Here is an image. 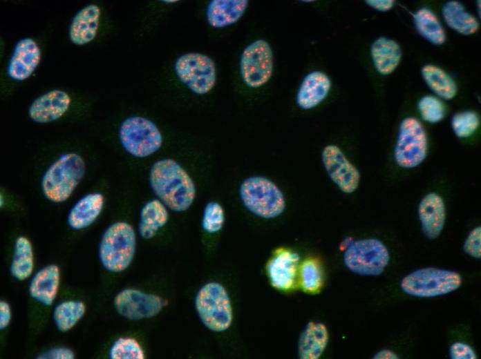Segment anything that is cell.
<instances>
[{
  "label": "cell",
  "instance_id": "obj_1",
  "mask_svg": "<svg viewBox=\"0 0 481 359\" xmlns=\"http://www.w3.org/2000/svg\"><path fill=\"white\" fill-rule=\"evenodd\" d=\"M149 182L159 200L173 211H185L194 202V183L187 171L172 159H162L153 163L149 173Z\"/></svg>",
  "mask_w": 481,
  "mask_h": 359
},
{
  "label": "cell",
  "instance_id": "obj_2",
  "mask_svg": "<svg viewBox=\"0 0 481 359\" xmlns=\"http://www.w3.org/2000/svg\"><path fill=\"white\" fill-rule=\"evenodd\" d=\"M82 157L75 153L62 154L46 171L41 187L46 198L55 203L66 201L84 175Z\"/></svg>",
  "mask_w": 481,
  "mask_h": 359
},
{
  "label": "cell",
  "instance_id": "obj_3",
  "mask_svg": "<svg viewBox=\"0 0 481 359\" xmlns=\"http://www.w3.org/2000/svg\"><path fill=\"white\" fill-rule=\"evenodd\" d=\"M136 246L133 227L125 222L110 225L102 235L99 245V258L103 267L111 273H120L131 263Z\"/></svg>",
  "mask_w": 481,
  "mask_h": 359
},
{
  "label": "cell",
  "instance_id": "obj_4",
  "mask_svg": "<svg viewBox=\"0 0 481 359\" xmlns=\"http://www.w3.org/2000/svg\"><path fill=\"white\" fill-rule=\"evenodd\" d=\"M239 193L245 208L260 217L274 218L285 209L283 194L273 182L264 177L245 179L240 184Z\"/></svg>",
  "mask_w": 481,
  "mask_h": 359
},
{
  "label": "cell",
  "instance_id": "obj_5",
  "mask_svg": "<svg viewBox=\"0 0 481 359\" xmlns=\"http://www.w3.org/2000/svg\"><path fill=\"white\" fill-rule=\"evenodd\" d=\"M197 313L202 324L209 330L222 332L232 321V308L228 293L218 282L203 285L195 299Z\"/></svg>",
  "mask_w": 481,
  "mask_h": 359
},
{
  "label": "cell",
  "instance_id": "obj_6",
  "mask_svg": "<svg viewBox=\"0 0 481 359\" xmlns=\"http://www.w3.org/2000/svg\"><path fill=\"white\" fill-rule=\"evenodd\" d=\"M462 284L461 275L453 271L428 267L415 270L400 282L406 294L418 298H433L457 290Z\"/></svg>",
  "mask_w": 481,
  "mask_h": 359
},
{
  "label": "cell",
  "instance_id": "obj_7",
  "mask_svg": "<svg viewBox=\"0 0 481 359\" xmlns=\"http://www.w3.org/2000/svg\"><path fill=\"white\" fill-rule=\"evenodd\" d=\"M343 260L348 269L355 274L377 276L388 264L390 254L379 240L367 238L351 242L343 253Z\"/></svg>",
  "mask_w": 481,
  "mask_h": 359
},
{
  "label": "cell",
  "instance_id": "obj_8",
  "mask_svg": "<svg viewBox=\"0 0 481 359\" xmlns=\"http://www.w3.org/2000/svg\"><path fill=\"white\" fill-rule=\"evenodd\" d=\"M119 139L128 153L140 158L153 154L162 144V136L157 126L139 116L128 117L122 122Z\"/></svg>",
  "mask_w": 481,
  "mask_h": 359
},
{
  "label": "cell",
  "instance_id": "obj_9",
  "mask_svg": "<svg viewBox=\"0 0 481 359\" xmlns=\"http://www.w3.org/2000/svg\"><path fill=\"white\" fill-rule=\"evenodd\" d=\"M427 149V137L419 121L414 117L404 119L394 150L396 164L404 168L417 167L425 159Z\"/></svg>",
  "mask_w": 481,
  "mask_h": 359
},
{
  "label": "cell",
  "instance_id": "obj_10",
  "mask_svg": "<svg viewBox=\"0 0 481 359\" xmlns=\"http://www.w3.org/2000/svg\"><path fill=\"white\" fill-rule=\"evenodd\" d=\"M174 70L180 81L196 94H207L215 85L216 66L206 55L199 52L184 54L176 59Z\"/></svg>",
  "mask_w": 481,
  "mask_h": 359
},
{
  "label": "cell",
  "instance_id": "obj_11",
  "mask_svg": "<svg viewBox=\"0 0 481 359\" xmlns=\"http://www.w3.org/2000/svg\"><path fill=\"white\" fill-rule=\"evenodd\" d=\"M273 71V53L267 41L257 39L243 50L240 60V72L243 82L252 88L266 84Z\"/></svg>",
  "mask_w": 481,
  "mask_h": 359
},
{
  "label": "cell",
  "instance_id": "obj_12",
  "mask_svg": "<svg viewBox=\"0 0 481 359\" xmlns=\"http://www.w3.org/2000/svg\"><path fill=\"white\" fill-rule=\"evenodd\" d=\"M113 304L120 316L138 320L154 317L167 304V301L158 295L125 289L115 295Z\"/></svg>",
  "mask_w": 481,
  "mask_h": 359
},
{
  "label": "cell",
  "instance_id": "obj_13",
  "mask_svg": "<svg viewBox=\"0 0 481 359\" xmlns=\"http://www.w3.org/2000/svg\"><path fill=\"white\" fill-rule=\"evenodd\" d=\"M322 162L331 180L345 193L355 192L359 184L360 174L336 145L326 146L321 154Z\"/></svg>",
  "mask_w": 481,
  "mask_h": 359
},
{
  "label": "cell",
  "instance_id": "obj_14",
  "mask_svg": "<svg viewBox=\"0 0 481 359\" xmlns=\"http://www.w3.org/2000/svg\"><path fill=\"white\" fill-rule=\"evenodd\" d=\"M41 50L35 40L26 37L15 45L7 68L8 75L13 80L29 78L40 63Z\"/></svg>",
  "mask_w": 481,
  "mask_h": 359
},
{
  "label": "cell",
  "instance_id": "obj_15",
  "mask_svg": "<svg viewBox=\"0 0 481 359\" xmlns=\"http://www.w3.org/2000/svg\"><path fill=\"white\" fill-rule=\"evenodd\" d=\"M70 104V97L64 90H50L35 99L28 109L30 118L37 123L55 121L64 115Z\"/></svg>",
  "mask_w": 481,
  "mask_h": 359
},
{
  "label": "cell",
  "instance_id": "obj_16",
  "mask_svg": "<svg viewBox=\"0 0 481 359\" xmlns=\"http://www.w3.org/2000/svg\"><path fill=\"white\" fill-rule=\"evenodd\" d=\"M417 211L424 235L430 240L437 238L446 220V207L443 199L435 193H430L421 200Z\"/></svg>",
  "mask_w": 481,
  "mask_h": 359
},
{
  "label": "cell",
  "instance_id": "obj_17",
  "mask_svg": "<svg viewBox=\"0 0 481 359\" xmlns=\"http://www.w3.org/2000/svg\"><path fill=\"white\" fill-rule=\"evenodd\" d=\"M299 260L295 252L285 249L277 252L267 266L272 285L281 290L290 289L295 282Z\"/></svg>",
  "mask_w": 481,
  "mask_h": 359
},
{
  "label": "cell",
  "instance_id": "obj_18",
  "mask_svg": "<svg viewBox=\"0 0 481 359\" xmlns=\"http://www.w3.org/2000/svg\"><path fill=\"white\" fill-rule=\"evenodd\" d=\"M331 87L330 78L325 73L315 70L303 78L299 87L296 101L303 110L317 106L327 97Z\"/></svg>",
  "mask_w": 481,
  "mask_h": 359
},
{
  "label": "cell",
  "instance_id": "obj_19",
  "mask_svg": "<svg viewBox=\"0 0 481 359\" xmlns=\"http://www.w3.org/2000/svg\"><path fill=\"white\" fill-rule=\"evenodd\" d=\"M101 11L96 4H89L82 8L73 17L69 26L70 41L78 46L93 41L97 35Z\"/></svg>",
  "mask_w": 481,
  "mask_h": 359
},
{
  "label": "cell",
  "instance_id": "obj_20",
  "mask_svg": "<svg viewBox=\"0 0 481 359\" xmlns=\"http://www.w3.org/2000/svg\"><path fill=\"white\" fill-rule=\"evenodd\" d=\"M59 278V269L57 265L49 264L43 267L30 282V296L44 306H51L58 292Z\"/></svg>",
  "mask_w": 481,
  "mask_h": 359
},
{
  "label": "cell",
  "instance_id": "obj_21",
  "mask_svg": "<svg viewBox=\"0 0 481 359\" xmlns=\"http://www.w3.org/2000/svg\"><path fill=\"white\" fill-rule=\"evenodd\" d=\"M247 6V0H212L207 7V22L215 28L232 25L242 17Z\"/></svg>",
  "mask_w": 481,
  "mask_h": 359
},
{
  "label": "cell",
  "instance_id": "obj_22",
  "mask_svg": "<svg viewBox=\"0 0 481 359\" xmlns=\"http://www.w3.org/2000/svg\"><path fill=\"white\" fill-rule=\"evenodd\" d=\"M104 197L100 193H89L79 199L70 210L67 222L74 230L85 229L93 224L100 214Z\"/></svg>",
  "mask_w": 481,
  "mask_h": 359
},
{
  "label": "cell",
  "instance_id": "obj_23",
  "mask_svg": "<svg viewBox=\"0 0 481 359\" xmlns=\"http://www.w3.org/2000/svg\"><path fill=\"white\" fill-rule=\"evenodd\" d=\"M328 340V331L325 324L317 322H308L299 337V357L301 359L319 358Z\"/></svg>",
  "mask_w": 481,
  "mask_h": 359
},
{
  "label": "cell",
  "instance_id": "obj_24",
  "mask_svg": "<svg viewBox=\"0 0 481 359\" xmlns=\"http://www.w3.org/2000/svg\"><path fill=\"white\" fill-rule=\"evenodd\" d=\"M370 54L376 70L383 75L392 73L399 65L402 51L394 40L381 37L372 44Z\"/></svg>",
  "mask_w": 481,
  "mask_h": 359
},
{
  "label": "cell",
  "instance_id": "obj_25",
  "mask_svg": "<svg viewBox=\"0 0 481 359\" xmlns=\"http://www.w3.org/2000/svg\"><path fill=\"white\" fill-rule=\"evenodd\" d=\"M168 219L166 206L160 200L148 201L140 211L138 226L140 236L146 240L152 238L167 224Z\"/></svg>",
  "mask_w": 481,
  "mask_h": 359
},
{
  "label": "cell",
  "instance_id": "obj_26",
  "mask_svg": "<svg viewBox=\"0 0 481 359\" xmlns=\"http://www.w3.org/2000/svg\"><path fill=\"white\" fill-rule=\"evenodd\" d=\"M442 16L449 28L463 35H472L478 29L479 23L476 18L466 11L459 1L445 3L442 7Z\"/></svg>",
  "mask_w": 481,
  "mask_h": 359
},
{
  "label": "cell",
  "instance_id": "obj_27",
  "mask_svg": "<svg viewBox=\"0 0 481 359\" xmlns=\"http://www.w3.org/2000/svg\"><path fill=\"white\" fill-rule=\"evenodd\" d=\"M34 266L33 252L31 243L23 236L18 237L15 242L10 273L17 280L29 278Z\"/></svg>",
  "mask_w": 481,
  "mask_h": 359
},
{
  "label": "cell",
  "instance_id": "obj_28",
  "mask_svg": "<svg viewBox=\"0 0 481 359\" xmlns=\"http://www.w3.org/2000/svg\"><path fill=\"white\" fill-rule=\"evenodd\" d=\"M422 75L428 88L440 98L449 100L455 96V82L440 68L426 65L422 68Z\"/></svg>",
  "mask_w": 481,
  "mask_h": 359
},
{
  "label": "cell",
  "instance_id": "obj_29",
  "mask_svg": "<svg viewBox=\"0 0 481 359\" xmlns=\"http://www.w3.org/2000/svg\"><path fill=\"white\" fill-rule=\"evenodd\" d=\"M417 31L428 42L441 45L446 40V34L436 15L429 9L421 8L413 14Z\"/></svg>",
  "mask_w": 481,
  "mask_h": 359
},
{
  "label": "cell",
  "instance_id": "obj_30",
  "mask_svg": "<svg viewBox=\"0 0 481 359\" xmlns=\"http://www.w3.org/2000/svg\"><path fill=\"white\" fill-rule=\"evenodd\" d=\"M85 304L79 300H65L56 305L53 318L57 329L66 332L71 329L84 316Z\"/></svg>",
  "mask_w": 481,
  "mask_h": 359
},
{
  "label": "cell",
  "instance_id": "obj_31",
  "mask_svg": "<svg viewBox=\"0 0 481 359\" xmlns=\"http://www.w3.org/2000/svg\"><path fill=\"white\" fill-rule=\"evenodd\" d=\"M109 357L111 359H144V353L135 339L120 338L111 345Z\"/></svg>",
  "mask_w": 481,
  "mask_h": 359
},
{
  "label": "cell",
  "instance_id": "obj_32",
  "mask_svg": "<svg viewBox=\"0 0 481 359\" xmlns=\"http://www.w3.org/2000/svg\"><path fill=\"white\" fill-rule=\"evenodd\" d=\"M478 126V116L473 111L458 113L451 119L453 131L460 138L470 137L477 130Z\"/></svg>",
  "mask_w": 481,
  "mask_h": 359
},
{
  "label": "cell",
  "instance_id": "obj_33",
  "mask_svg": "<svg viewBox=\"0 0 481 359\" xmlns=\"http://www.w3.org/2000/svg\"><path fill=\"white\" fill-rule=\"evenodd\" d=\"M422 118L429 123L440 122L445 116V107L442 101L433 96H424L418 102Z\"/></svg>",
  "mask_w": 481,
  "mask_h": 359
},
{
  "label": "cell",
  "instance_id": "obj_34",
  "mask_svg": "<svg viewBox=\"0 0 481 359\" xmlns=\"http://www.w3.org/2000/svg\"><path fill=\"white\" fill-rule=\"evenodd\" d=\"M224 221L225 214L221 205L216 202L207 203L202 213V229L209 233L218 232L223 227Z\"/></svg>",
  "mask_w": 481,
  "mask_h": 359
},
{
  "label": "cell",
  "instance_id": "obj_35",
  "mask_svg": "<svg viewBox=\"0 0 481 359\" xmlns=\"http://www.w3.org/2000/svg\"><path fill=\"white\" fill-rule=\"evenodd\" d=\"M301 280L303 289L308 292L318 291L322 284V274L319 265L314 260L303 262L301 269Z\"/></svg>",
  "mask_w": 481,
  "mask_h": 359
},
{
  "label": "cell",
  "instance_id": "obj_36",
  "mask_svg": "<svg viewBox=\"0 0 481 359\" xmlns=\"http://www.w3.org/2000/svg\"><path fill=\"white\" fill-rule=\"evenodd\" d=\"M463 249L464 252L474 258L481 257V227L474 228L468 235Z\"/></svg>",
  "mask_w": 481,
  "mask_h": 359
},
{
  "label": "cell",
  "instance_id": "obj_37",
  "mask_svg": "<svg viewBox=\"0 0 481 359\" xmlns=\"http://www.w3.org/2000/svg\"><path fill=\"white\" fill-rule=\"evenodd\" d=\"M450 358L452 359H476L477 356L473 348L464 342H455L449 349Z\"/></svg>",
  "mask_w": 481,
  "mask_h": 359
},
{
  "label": "cell",
  "instance_id": "obj_38",
  "mask_svg": "<svg viewBox=\"0 0 481 359\" xmlns=\"http://www.w3.org/2000/svg\"><path fill=\"white\" fill-rule=\"evenodd\" d=\"M75 354L72 350L66 347H55L39 355L40 359H73Z\"/></svg>",
  "mask_w": 481,
  "mask_h": 359
},
{
  "label": "cell",
  "instance_id": "obj_39",
  "mask_svg": "<svg viewBox=\"0 0 481 359\" xmlns=\"http://www.w3.org/2000/svg\"><path fill=\"white\" fill-rule=\"evenodd\" d=\"M11 319L10 307L8 302L1 300L0 302V329L6 328Z\"/></svg>",
  "mask_w": 481,
  "mask_h": 359
},
{
  "label": "cell",
  "instance_id": "obj_40",
  "mask_svg": "<svg viewBox=\"0 0 481 359\" xmlns=\"http://www.w3.org/2000/svg\"><path fill=\"white\" fill-rule=\"evenodd\" d=\"M367 5L379 11H387L392 8L394 4L393 0H367Z\"/></svg>",
  "mask_w": 481,
  "mask_h": 359
},
{
  "label": "cell",
  "instance_id": "obj_41",
  "mask_svg": "<svg viewBox=\"0 0 481 359\" xmlns=\"http://www.w3.org/2000/svg\"><path fill=\"white\" fill-rule=\"evenodd\" d=\"M375 359H397V355L391 350L383 349L378 351L374 356Z\"/></svg>",
  "mask_w": 481,
  "mask_h": 359
}]
</instances>
